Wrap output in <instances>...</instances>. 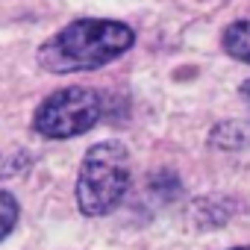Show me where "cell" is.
Wrapping results in <instances>:
<instances>
[{"mask_svg": "<svg viewBox=\"0 0 250 250\" xmlns=\"http://www.w3.org/2000/svg\"><path fill=\"white\" fill-rule=\"evenodd\" d=\"M136 42V33L106 18H80L62 27L39 47V65L50 74H77L94 71L127 53Z\"/></svg>", "mask_w": 250, "mask_h": 250, "instance_id": "obj_1", "label": "cell"}, {"mask_svg": "<svg viewBox=\"0 0 250 250\" xmlns=\"http://www.w3.org/2000/svg\"><path fill=\"white\" fill-rule=\"evenodd\" d=\"M130 183H133V171H130L127 147L121 142H100L85 153L80 165L77 203L91 218L109 215L127 197Z\"/></svg>", "mask_w": 250, "mask_h": 250, "instance_id": "obj_2", "label": "cell"}, {"mask_svg": "<svg viewBox=\"0 0 250 250\" xmlns=\"http://www.w3.org/2000/svg\"><path fill=\"white\" fill-rule=\"evenodd\" d=\"M103 115V97L94 88L71 85L59 88L36 109L33 127L44 139H74L88 133Z\"/></svg>", "mask_w": 250, "mask_h": 250, "instance_id": "obj_3", "label": "cell"}, {"mask_svg": "<svg viewBox=\"0 0 250 250\" xmlns=\"http://www.w3.org/2000/svg\"><path fill=\"white\" fill-rule=\"evenodd\" d=\"M209 145L218 150H250V124L247 121H224L212 130Z\"/></svg>", "mask_w": 250, "mask_h": 250, "instance_id": "obj_4", "label": "cell"}, {"mask_svg": "<svg viewBox=\"0 0 250 250\" xmlns=\"http://www.w3.org/2000/svg\"><path fill=\"white\" fill-rule=\"evenodd\" d=\"M221 44H224V50H227L232 59L250 65V21H235V24H229V27L224 30V36H221Z\"/></svg>", "mask_w": 250, "mask_h": 250, "instance_id": "obj_5", "label": "cell"}, {"mask_svg": "<svg viewBox=\"0 0 250 250\" xmlns=\"http://www.w3.org/2000/svg\"><path fill=\"white\" fill-rule=\"evenodd\" d=\"M18 221V200L9 191H0V241H3Z\"/></svg>", "mask_w": 250, "mask_h": 250, "instance_id": "obj_6", "label": "cell"}, {"mask_svg": "<svg viewBox=\"0 0 250 250\" xmlns=\"http://www.w3.org/2000/svg\"><path fill=\"white\" fill-rule=\"evenodd\" d=\"M232 250H250V244H247V247H232Z\"/></svg>", "mask_w": 250, "mask_h": 250, "instance_id": "obj_7", "label": "cell"}]
</instances>
